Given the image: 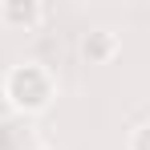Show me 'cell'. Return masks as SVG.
<instances>
[{
    "instance_id": "7a4b0ae2",
    "label": "cell",
    "mask_w": 150,
    "mask_h": 150,
    "mask_svg": "<svg viewBox=\"0 0 150 150\" xmlns=\"http://www.w3.org/2000/svg\"><path fill=\"white\" fill-rule=\"evenodd\" d=\"M114 53H118V37H114L110 28H93V33H85V41H81V57H85L89 65H105Z\"/></svg>"
},
{
    "instance_id": "6da1fadb",
    "label": "cell",
    "mask_w": 150,
    "mask_h": 150,
    "mask_svg": "<svg viewBox=\"0 0 150 150\" xmlns=\"http://www.w3.org/2000/svg\"><path fill=\"white\" fill-rule=\"evenodd\" d=\"M4 98L12 105V114H37L53 101V81L41 65H16L12 73L4 77Z\"/></svg>"
},
{
    "instance_id": "277c9868",
    "label": "cell",
    "mask_w": 150,
    "mask_h": 150,
    "mask_svg": "<svg viewBox=\"0 0 150 150\" xmlns=\"http://www.w3.org/2000/svg\"><path fill=\"white\" fill-rule=\"evenodd\" d=\"M130 150H150V122L142 126V130H138L134 138H130Z\"/></svg>"
},
{
    "instance_id": "5b68a950",
    "label": "cell",
    "mask_w": 150,
    "mask_h": 150,
    "mask_svg": "<svg viewBox=\"0 0 150 150\" xmlns=\"http://www.w3.org/2000/svg\"><path fill=\"white\" fill-rule=\"evenodd\" d=\"M12 114V105H8V98H4V89H0V118H8Z\"/></svg>"
},
{
    "instance_id": "3957f363",
    "label": "cell",
    "mask_w": 150,
    "mask_h": 150,
    "mask_svg": "<svg viewBox=\"0 0 150 150\" xmlns=\"http://www.w3.org/2000/svg\"><path fill=\"white\" fill-rule=\"evenodd\" d=\"M41 16H45V8H41V4H33V0H4V4H0V21H4V25L33 28Z\"/></svg>"
}]
</instances>
